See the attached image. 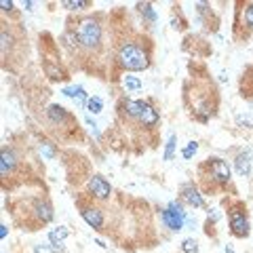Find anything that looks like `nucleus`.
<instances>
[{
	"label": "nucleus",
	"instance_id": "obj_29",
	"mask_svg": "<svg viewBox=\"0 0 253 253\" xmlns=\"http://www.w3.org/2000/svg\"><path fill=\"white\" fill-rule=\"evenodd\" d=\"M0 6H2L4 13H6V11H13V2H11V0H2V2H0Z\"/></svg>",
	"mask_w": 253,
	"mask_h": 253
},
{
	"label": "nucleus",
	"instance_id": "obj_15",
	"mask_svg": "<svg viewBox=\"0 0 253 253\" xmlns=\"http://www.w3.org/2000/svg\"><path fill=\"white\" fill-rule=\"evenodd\" d=\"M66 239H68V228L66 226H57L49 232V243L51 245H61Z\"/></svg>",
	"mask_w": 253,
	"mask_h": 253
},
{
	"label": "nucleus",
	"instance_id": "obj_26",
	"mask_svg": "<svg viewBox=\"0 0 253 253\" xmlns=\"http://www.w3.org/2000/svg\"><path fill=\"white\" fill-rule=\"evenodd\" d=\"M181 251L184 253H199V243H196L194 239H186L184 243H181Z\"/></svg>",
	"mask_w": 253,
	"mask_h": 253
},
{
	"label": "nucleus",
	"instance_id": "obj_1",
	"mask_svg": "<svg viewBox=\"0 0 253 253\" xmlns=\"http://www.w3.org/2000/svg\"><path fill=\"white\" fill-rule=\"evenodd\" d=\"M116 59H118V66L129 70V72H139V70L150 68V51L139 41L121 42V46L116 51Z\"/></svg>",
	"mask_w": 253,
	"mask_h": 253
},
{
	"label": "nucleus",
	"instance_id": "obj_2",
	"mask_svg": "<svg viewBox=\"0 0 253 253\" xmlns=\"http://www.w3.org/2000/svg\"><path fill=\"white\" fill-rule=\"evenodd\" d=\"M76 36H78V44H81L83 49L95 51V49H99L104 32H101V26H99V21H97V19L86 17V19H83L81 23H78Z\"/></svg>",
	"mask_w": 253,
	"mask_h": 253
},
{
	"label": "nucleus",
	"instance_id": "obj_21",
	"mask_svg": "<svg viewBox=\"0 0 253 253\" xmlns=\"http://www.w3.org/2000/svg\"><path fill=\"white\" fill-rule=\"evenodd\" d=\"M86 110H89L91 114H99L101 110H104V101H101V97H89V101H86Z\"/></svg>",
	"mask_w": 253,
	"mask_h": 253
},
{
	"label": "nucleus",
	"instance_id": "obj_18",
	"mask_svg": "<svg viewBox=\"0 0 253 253\" xmlns=\"http://www.w3.org/2000/svg\"><path fill=\"white\" fill-rule=\"evenodd\" d=\"M137 9H139V13H141V17H144L146 21H150V23H156V11L152 9V4H150V2H144V4H137Z\"/></svg>",
	"mask_w": 253,
	"mask_h": 253
},
{
	"label": "nucleus",
	"instance_id": "obj_22",
	"mask_svg": "<svg viewBox=\"0 0 253 253\" xmlns=\"http://www.w3.org/2000/svg\"><path fill=\"white\" fill-rule=\"evenodd\" d=\"M59 251H63V247L61 245H42V243H38V245H34V253H59Z\"/></svg>",
	"mask_w": 253,
	"mask_h": 253
},
{
	"label": "nucleus",
	"instance_id": "obj_25",
	"mask_svg": "<svg viewBox=\"0 0 253 253\" xmlns=\"http://www.w3.org/2000/svg\"><path fill=\"white\" fill-rule=\"evenodd\" d=\"M196 150H199V144H196V141H188V146L181 150V156H184V161H190V158L196 154Z\"/></svg>",
	"mask_w": 253,
	"mask_h": 253
},
{
	"label": "nucleus",
	"instance_id": "obj_14",
	"mask_svg": "<svg viewBox=\"0 0 253 253\" xmlns=\"http://www.w3.org/2000/svg\"><path fill=\"white\" fill-rule=\"evenodd\" d=\"M234 167H236V173L241 177H247L251 173V152L249 150H241L239 154L234 158Z\"/></svg>",
	"mask_w": 253,
	"mask_h": 253
},
{
	"label": "nucleus",
	"instance_id": "obj_12",
	"mask_svg": "<svg viewBox=\"0 0 253 253\" xmlns=\"http://www.w3.org/2000/svg\"><path fill=\"white\" fill-rule=\"evenodd\" d=\"M0 156H2V161H0V173H2V177H6L15 171V167H17V156H15L13 150L6 148V146L2 148Z\"/></svg>",
	"mask_w": 253,
	"mask_h": 253
},
{
	"label": "nucleus",
	"instance_id": "obj_33",
	"mask_svg": "<svg viewBox=\"0 0 253 253\" xmlns=\"http://www.w3.org/2000/svg\"><path fill=\"white\" fill-rule=\"evenodd\" d=\"M224 251H226V253H236V251L230 247V245H226V249H224Z\"/></svg>",
	"mask_w": 253,
	"mask_h": 253
},
{
	"label": "nucleus",
	"instance_id": "obj_17",
	"mask_svg": "<svg viewBox=\"0 0 253 253\" xmlns=\"http://www.w3.org/2000/svg\"><path fill=\"white\" fill-rule=\"evenodd\" d=\"M61 6L68 11H83V9H89L91 2L89 0H63Z\"/></svg>",
	"mask_w": 253,
	"mask_h": 253
},
{
	"label": "nucleus",
	"instance_id": "obj_24",
	"mask_svg": "<svg viewBox=\"0 0 253 253\" xmlns=\"http://www.w3.org/2000/svg\"><path fill=\"white\" fill-rule=\"evenodd\" d=\"M236 125H239V126H247V129H253V112L236 114Z\"/></svg>",
	"mask_w": 253,
	"mask_h": 253
},
{
	"label": "nucleus",
	"instance_id": "obj_11",
	"mask_svg": "<svg viewBox=\"0 0 253 253\" xmlns=\"http://www.w3.org/2000/svg\"><path fill=\"white\" fill-rule=\"evenodd\" d=\"M61 93L66 95V97L70 99H74V104L78 108H86V101H89V95L84 93V89L81 84H72V86H63Z\"/></svg>",
	"mask_w": 253,
	"mask_h": 253
},
{
	"label": "nucleus",
	"instance_id": "obj_27",
	"mask_svg": "<svg viewBox=\"0 0 253 253\" xmlns=\"http://www.w3.org/2000/svg\"><path fill=\"white\" fill-rule=\"evenodd\" d=\"M84 121H86V125H89V129H91V133H93V135H95V137H99V129H97V123H95V121H91V116H86Z\"/></svg>",
	"mask_w": 253,
	"mask_h": 253
},
{
	"label": "nucleus",
	"instance_id": "obj_10",
	"mask_svg": "<svg viewBox=\"0 0 253 253\" xmlns=\"http://www.w3.org/2000/svg\"><path fill=\"white\" fill-rule=\"evenodd\" d=\"M46 118L53 123V125H66V123H70L72 121V116H70V112L63 106H59V104H51L49 108H46Z\"/></svg>",
	"mask_w": 253,
	"mask_h": 253
},
{
	"label": "nucleus",
	"instance_id": "obj_3",
	"mask_svg": "<svg viewBox=\"0 0 253 253\" xmlns=\"http://www.w3.org/2000/svg\"><path fill=\"white\" fill-rule=\"evenodd\" d=\"M201 171H207V177H211L213 184H219V186H226L228 181L232 179V169L230 165H228L224 158H207L205 165L201 167Z\"/></svg>",
	"mask_w": 253,
	"mask_h": 253
},
{
	"label": "nucleus",
	"instance_id": "obj_32",
	"mask_svg": "<svg viewBox=\"0 0 253 253\" xmlns=\"http://www.w3.org/2000/svg\"><path fill=\"white\" fill-rule=\"evenodd\" d=\"M23 9H26V11H32V4H34V2H30V0H28V2H26V0H23Z\"/></svg>",
	"mask_w": 253,
	"mask_h": 253
},
{
	"label": "nucleus",
	"instance_id": "obj_28",
	"mask_svg": "<svg viewBox=\"0 0 253 253\" xmlns=\"http://www.w3.org/2000/svg\"><path fill=\"white\" fill-rule=\"evenodd\" d=\"M209 221H211V224H215V221L219 219V213H217V209H209Z\"/></svg>",
	"mask_w": 253,
	"mask_h": 253
},
{
	"label": "nucleus",
	"instance_id": "obj_8",
	"mask_svg": "<svg viewBox=\"0 0 253 253\" xmlns=\"http://www.w3.org/2000/svg\"><path fill=\"white\" fill-rule=\"evenodd\" d=\"M181 203H186L190 205V207H205V199H203V194H201V190L196 188L194 184H186V186H181Z\"/></svg>",
	"mask_w": 253,
	"mask_h": 253
},
{
	"label": "nucleus",
	"instance_id": "obj_23",
	"mask_svg": "<svg viewBox=\"0 0 253 253\" xmlns=\"http://www.w3.org/2000/svg\"><path fill=\"white\" fill-rule=\"evenodd\" d=\"M38 150H41V154L44 158H55V154H57V150H55V146L51 141H41V144H38Z\"/></svg>",
	"mask_w": 253,
	"mask_h": 253
},
{
	"label": "nucleus",
	"instance_id": "obj_13",
	"mask_svg": "<svg viewBox=\"0 0 253 253\" xmlns=\"http://www.w3.org/2000/svg\"><path fill=\"white\" fill-rule=\"evenodd\" d=\"M158 118H161V114H158V110L152 106V104H148V101H141V114H139V123L144 125V126H154L158 123Z\"/></svg>",
	"mask_w": 253,
	"mask_h": 253
},
{
	"label": "nucleus",
	"instance_id": "obj_30",
	"mask_svg": "<svg viewBox=\"0 0 253 253\" xmlns=\"http://www.w3.org/2000/svg\"><path fill=\"white\" fill-rule=\"evenodd\" d=\"M186 224L190 226V230H194V228H196V219H192V217H186Z\"/></svg>",
	"mask_w": 253,
	"mask_h": 253
},
{
	"label": "nucleus",
	"instance_id": "obj_31",
	"mask_svg": "<svg viewBox=\"0 0 253 253\" xmlns=\"http://www.w3.org/2000/svg\"><path fill=\"white\" fill-rule=\"evenodd\" d=\"M6 232H9V230H6V226L2 224V226H0V239H6Z\"/></svg>",
	"mask_w": 253,
	"mask_h": 253
},
{
	"label": "nucleus",
	"instance_id": "obj_20",
	"mask_svg": "<svg viewBox=\"0 0 253 253\" xmlns=\"http://www.w3.org/2000/svg\"><path fill=\"white\" fill-rule=\"evenodd\" d=\"M175 146H177V135L171 133L169 139H167V146H165V154H163L165 161H171L173 158V154H175Z\"/></svg>",
	"mask_w": 253,
	"mask_h": 253
},
{
	"label": "nucleus",
	"instance_id": "obj_4",
	"mask_svg": "<svg viewBox=\"0 0 253 253\" xmlns=\"http://www.w3.org/2000/svg\"><path fill=\"white\" fill-rule=\"evenodd\" d=\"M186 211H184V203L181 201H171L167 207L161 211V219L163 224L169 228L171 232H179L186 224Z\"/></svg>",
	"mask_w": 253,
	"mask_h": 253
},
{
	"label": "nucleus",
	"instance_id": "obj_9",
	"mask_svg": "<svg viewBox=\"0 0 253 253\" xmlns=\"http://www.w3.org/2000/svg\"><path fill=\"white\" fill-rule=\"evenodd\" d=\"M32 213H34V217L38 221H42V224H49L53 219V205L46 201V199H36L34 205H32Z\"/></svg>",
	"mask_w": 253,
	"mask_h": 253
},
{
	"label": "nucleus",
	"instance_id": "obj_19",
	"mask_svg": "<svg viewBox=\"0 0 253 253\" xmlns=\"http://www.w3.org/2000/svg\"><path fill=\"white\" fill-rule=\"evenodd\" d=\"M123 84H125L126 91H139L141 89V81L135 74H125L123 76Z\"/></svg>",
	"mask_w": 253,
	"mask_h": 253
},
{
	"label": "nucleus",
	"instance_id": "obj_7",
	"mask_svg": "<svg viewBox=\"0 0 253 253\" xmlns=\"http://www.w3.org/2000/svg\"><path fill=\"white\" fill-rule=\"evenodd\" d=\"M81 215H83V219L89 224L93 230H101L104 228V224H106V217H104V211L101 209H97V207H81Z\"/></svg>",
	"mask_w": 253,
	"mask_h": 253
},
{
	"label": "nucleus",
	"instance_id": "obj_6",
	"mask_svg": "<svg viewBox=\"0 0 253 253\" xmlns=\"http://www.w3.org/2000/svg\"><path fill=\"white\" fill-rule=\"evenodd\" d=\"M86 188H89V194L95 201H108L110 194H112V186L104 175H91Z\"/></svg>",
	"mask_w": 253,
	"mask_h": 253
},
{
	"label": "nucleus",
	"instance_id": "obj_5",
	"mask_svg": "<svg viewBox=\"0 0 253 253\" xmlns=\"http://www.w3.org/2000/svg\"><path fill=\"white\" fill-rule=\"evenodd\" d=\"M230 232L236 239H247L249 236V217L243 205H236L230 209Z\"/></svg>",
	"mask_w": 253,
	"mask_h": 253
},
{
	"label": "nucleus",
	"instance_id": "obj_16",
	"mask_svg": "<svg viewBox=\"0 0 253 253\" xmlns=\"http://www.w3.org/2000/svg\"><path fill=\"white\" fill-rule=\"evenodd\" d=\"M241 21H243V28L253 30V2L243 4V9H241Z\"/></svg>",
	"mask_w": 253,
	"mask_h": 253
}]
</instances>
